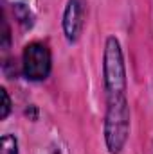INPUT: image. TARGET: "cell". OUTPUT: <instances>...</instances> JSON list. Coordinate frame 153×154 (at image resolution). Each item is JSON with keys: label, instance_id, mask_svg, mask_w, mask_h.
<instances>
[{"label": "cell", "instance_id": "2", "mask_svg": "<svg viewBox=\"0 0 153 154\" xmlns=\"http://www.w3.org/2000/svg\"><path fill=\"white\" fill-rule=\"evenodd\" d=\"M103 79H105V91L106 97L126 95V68L124 57L117 38L110 36L105 45L103 56Z\"/></svg>", "mask_w": 153, "mask_h": 154}, {"label": "cell", "instance_id": "8", "mask_svg": "<svg viewBox=\"0 0 153 154\" xmlns=\"http://www.w3.org/2000/svg\"><path fill=\"white\" fill-rule=\"evenodd\" d=\"M2 25H4V34H2L4 41H2V45L7 47V45H9V27H7V22H5V20L2 22Z\"/></svg>", "mask_w": 153, "mask_h": 154}, {"label": "cell", "instance_id": "3", "mask_svg": "<svg viewBox=\"0 0 153 154\" xmlns=\"http://www.w3.org/2000/svg\"><path fill=\"white\" fill-rule=\"evenodd\" d=\"M24 74L31 81H41L50 72V52L43 43H31L24 50Z\"/></svg>", "mask_w": 153, "mask_h": 154}, {"label": "cell", "instance_id": "1", "mask_svg": "<svg viewBox=\"0 0 153 154\" xmlns=\"http://www.w3.org/2000/svg\"><path fill=\"white\" fill-rule=\"evenodd\" d=\"M108 108L105 116V140L110 154H119L130 134V106L126 95L106 97Z\"/></svg>", "mask_w": 153, "mask_h": 154}, {"label": "cell", "instance_id": "7", "mask_svg": "<svg viewBox=\"0 0 153 154\" xmlns=\"http://www.w3.org/2000/svg\"><path fill=\"white\" fill-rule=\"evenodd\" d=\"M0 95H2V111H0V118L4 120L5 116L9 115V111H11V99H9V95H7L5 88L0 90Z\"/></svg>", "mask_w": 153, "mask_h": 154}, {"label": "cell", "instance_id": "6", "mask_svg": "<svg viewBox=\"0 0 153 154\" xmlns=\"http://www.w3.org/2000/svg\"><path fill=\"white\" fill-rule=\"evenodd\" d=\"M15 16H16L18 22L24 23L25 27L33 25V14H31V11H29L27 5H24V4H15Z\"/></svg>", "mask_w": 153, "mask_h": 154}, {"label": "cell", "instance_id": "5", "mask_svg": "<svg viewBox=\"0 0 153 154\" xmlns=\"http://www.w3.org/2000/svg\"><path fill=\"white\" fill-rule=\"evenodd\" d=\"M0 154H18V142L13 134H4L0 140Z\"/></svg>", "mask_w": 153, "mask_h": 154}, {"label": "cell", "instance_id": "4", "mask_svg": "<svg viewBox=\"0 0 153 154\" xmlns=\"http://www.w3.org/2000/svg\"><path fill=\"white\" fill-rule=\"evenodd\" d=\"M63 31L70 43L79 39L83 31V7L79 0H69L63 14Z\"/></svg>", "mask_w": 153, "mask_h": 154}]
</instances>
